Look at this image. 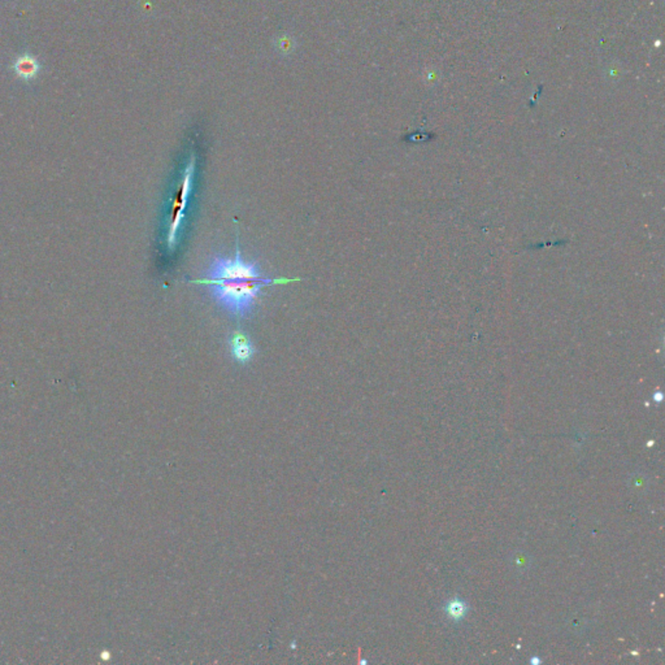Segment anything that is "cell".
<instances>
[{
    "mask_svg": "<svg viewBox=\"0 0 665 665\" xmlns=\"http://www.w3.org/2000/svg\"><path fill=\"white\" fill-rule=\"evenodd\" d=\"M300 281V278H267L258 268L256 263L242 260L239 251V238L237 235L235 259L215 258L212 261L207 278L191 281L193 283L208 285L217 302L233 315L243 318L253 311V304L258 299L259 291L268 285Z\"/></svg>",
    "mask_w": 665,
    "mask_h": 665,
    "instance_id": "1",
    "label": "cell"
},
{
    "mask_svg": "<svg viewBox=\"0 0 665 665\" xmlns=\"http://www.w3.org/2000/svg\"><path fill=\"white\" fill-rule=\"evenodd\" d=\"M41 66L39 61L36 60V56L30 54H24L21 56L16 59L14 63V71L19 78H21L25 82H30L34 80L38 73H39Z\"/></svg>",
    "mask_w": 665,
    "mask_h": 665,
    "instance_id": "4",
    "label": "cell"
},
{
    "mask_svg": "<svg viewBox=\"0 0 665 665\" xmlns=\"http://www.w3.org/2000/svg\"><path fill=\"white\" fill-rule=\"evenodd\" d=\"M465 612H467V606L464 604V601H462V600H452V601H450L449 604H447V614H449L450 617H452L454 620H460V619H463L464 616H465Z\"/></svg>",
    "mask_w": 665,
    "mask_h": 665,
    "instance_id": "5",
    "label": "cell"
},
{
    "mask_svg": "<svg viewBox=\"0 0 665 665\" xmlns=\"http://www.w3.org/2000/svg\"><path fill=\"white\" fill-rule=\"evenodd\" d=\"M194 166H196V159L190 161V164L186 166L183 176H182L181 183L178 186V190L176 193L173 199V207L171 210V224H169V232H168V247L169 250H173L176 240H177V233L180 229L182 218H183V210L188 205V196L191 191V185H193V174H194Z\"/></svg>",
    "mask_w": 665,
    "mask_h": 665,
    "instance_id": "2",
    "label": "cell"
},
{
    "mask_svg": "<svg viewBox=\"0 0 665 665\" xmlns=\"http://www.w3.org/2000/svg\"><path fill=\"white\" fill-rule=\"evenodd\" d=\"M229 346H230V352H232L234 360L238 362L239 364H247L256 352L248 335L242 332L240 329H237L230 335Z\"/></svg>",
    "mask_w": 665,
    "mask_h": 665,
    "instance_id": "3",
    "label": "cell"
}]
</instances>
